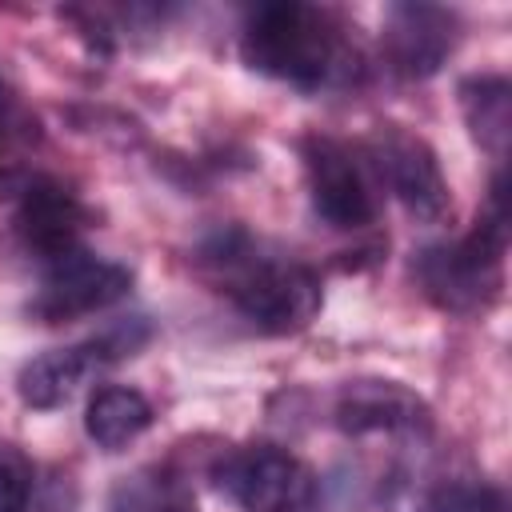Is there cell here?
<instances>
[{"instance_id": "6da1fadb", "label": "cell", "mask_w": 512, "mask_h": 512, "mask_svg": "<svg viewBox=\"0 0 512 512\" xmlns=\"http://www.w3.org/2000/svg\"><path fill=\"white\" fill-rule=\"evenodd\" d=\"M204 280L264 332H296L320 312V280L308 264L272 252L244 228L208 236L196 252Z\"/></svg>"}, {"instance_id": "7a4b0ae2", "label": "cell", "mask_w": 512, "mask_h": 512, "mask_svg": "<svg viewBox=\"0 0 512 512\" xmlns=\"http://www.w3.org/2000/svg\"><path fill=\"white\" fill-rule=\"evenodd\" d=\"M240 56L260 76L292 88H324L348 72L344 28L328 8L280 0L248 12L240 32Z\"/></svg>"}, {"instance_id": "3957f363", "label": "cell", "mask_w": 512, "mask_h": 512, "mask_svg": "<svg viewBox=\"0 0 512 512\" xmlns=\"http://www.w3.org/2000/svg\"><path fill=\"white\" fill-rule=\"evenodd\" d=\"M508 248V192L504 176L492 180L488 212L452 244H432L416 256L412 272L428 300L448 312H484L500 296V264Z\"/></svg>"}, {"instance_id": "277c9868", "label": "cell", "mask_w": 512, "mask_h": 512, "mask_svg": "<svg viewBox=\"0 0 512 512\" xmlns=\"http://www.w3.org/2000/svg\"><path fill=\"white\" fill-rule=\"evenodd\" d=\"M216 484L244 512H308L316 472L280 444H244L216 464Z\"/></svg>"}, {"instance_id": "5b68a950", "label": "cell", "mask_w": 512, "mask_h": 512, "mask_svg": "<svg viewBox=\"0 0 512 512\" xmlns=\"http://www.w3.org/2000/svg\"><path fill=\"white\" fill-rule=\"evenodd\" d=\"M144 336H148V328H144L140 320H128V324H120V328H108V332L96 336V340L68 344V348H52V352H44V356H36V360H28V364L20 368L16 392H20V400H24L28 408H40V412L60 408V404H68V400L80 392V384H84L92 372H100L104 364H112V360H120V356H132V352L144 344Z\"/></svg>"}, {"instance_id": "8992f818", "label": "cell", "mask_w": 512, "mask_h": 512, "mask_svg": "<svg viewBox=\"0 0 512 512\" xmlns=\"http://www.w3.org/2000/svg\"><path fill=\"white\" fill-rule=\"evenodd\" d=\"M308 196L316 216L328 228L356 232L376 220V188L368 180L364 160L336 136H304L300 144Z\"/></svg>"}, {"instance_id": "52a82bcc", "label": "cell", "mask_w": 512, "mask_h": 512, "mask_svg": "<svg viewBox=\"0 0 512 512\" xmlns=\"http://www.w3.org/2000/svg\"><path fill=\"white\" fill-rule=\"evenodd\" d=\"M372 164L392 188V196L404 204V212L420 224H440L452 212V192L440 172L436 152L400 124H380L368 140Z\"/></svg>"}, {"instance_id": "ba28073f", "label": "cell", "mask_w": 512, "mask_h": 512, "mask_svg": "<svg viewBox=\"0 0 512 512\" xmlns=\"http://www.w3.org/2000/svg\"><path fill=\"white\" fill-rule=\"evenodd\" d=\"M128 288L132 272L124 264L76 248L48 264L36 296L28 300V316H36L40 324H68L116 304L120 296H128Z\"/></svg>"}, {"instance_id": "9c48e42d", "label": "cell", "mask_w": 512, "mask_h": 512, "mask_svg": "<svg viewBox=\"0 0 512 512\" xmlns=\"http://www.w3.org/2000/svg\"><path fill=\"white\" fill-rule=\"evenodd\" d=\"M4 196L12 200V224L28 252L52 264L80 248L84 208L60 180L44 172H20L4 180Z\"/></svg>"}, {"instance_id": "30bf717a", "label": "cell", "mask_w": 512, "mask_h": 512, "mask_svg": "<svg viewBox=\"0 0 512 512\" xmlns=\"http://www.w3.org/2000/svg\"><path fill=\"white\" fill-rule=\"evenodd\" d=\"M456 12L436 4H392L384 12V52L396 72L424 80L456 48Z\"/></svg>"}, {"instance_id": "8fae6325", "label": "cell", "mask_w": 512, "mask_h": 512, "mask_svg": "<svg viewBox=\"0 0 512 512\" xmlns=\"http://www.w3.org/2000/svg\"><path fill=\"white\" fill-rule=\"evenodd\" d=\"M332 412H336V424L352 436H364V432H428L432 428L428 404L416 392H408L392 380L344 384Z\"/></svg>"}, {"instance_id": "7c38bea8", "label": "cell", "mask_w": 512, "mask_h": 512, "mask_svg": "<svg viewBox=\"0 0 512 512\" xmlns=\"http://www.w3.org/2000/svg\"><path fill=\"white\" fill-rule=\"evenodd\" d=\"M148 424H152V404L136 388H124V384L100 388L88 400V412H84V432L104 452L128 448Z\"/></svg>"}, {"instance_id": "4fadbf2b", "label": "cell", "mask_w": 512, "mask_h": 512, "mask_svg": "<svg viewBox=\"0 0 512 512\" xmlns=\"http://www.w3.org/2000/svg\"><path fill=\"white\" fill-rule=\"evenodd\" d=\"M460 108L472 128V140L488 148L496 160L508 148V128H512V88L504 76H468L460 84Z\"/></svg>"}, {"instance_id": "5bb4252c", "label": "cell", "mask_w": 512, "mask_h": 512, "mask_svg": "<svg viewBox=\"0 0 512 512\" xmlns=\"http://www.w3.org/2000/svg\"><path fill=\"white\" fill-rule=\"evenodd\" d=\"M112 512H200V508L176 476L160 468H140L112 488Z\"/></svg>"}, {"instance_id": "9a60e30c", "label": "cell", "mask_w": 512, "mask_h": 512, "mask_svg": "<svg viewBox=\"0 0 512 512\" xmlns=\"http://www.w3.org/2000/svg\"><path fill=\"white\" fill-rule=\"evenodd\" d=\"M428 512H504V496L488 484H448L432 496Z\"/></svg>"}, {"instance_id": "2e32d148", "label": "cell", "mask_w": 512, "mask_h": 512, "mask_svg": "<svg viewBox=\"0 0 512 512\" xmlns=\"http://www.w3.org/2000/svg\"><path fill=\"white\" fill-rule=\"evenodd\" d=\"M32 500V472L24 456L0 444V512H28Z\"/></svg>"}, {"instance_id": "e0dca14e", "label": "cell", "mask_w": 512, "mask_h": 512, "mask_svg": "<svg viewBox=\"0 0 512 512\" xmlns=\"http://www.w3.org/2000/svg\"><path fill=\"white\" fill-rule=\"evenodd\" d=\"M0 112H4V84H0Z\"/></svg>"}]
</instances>
